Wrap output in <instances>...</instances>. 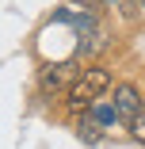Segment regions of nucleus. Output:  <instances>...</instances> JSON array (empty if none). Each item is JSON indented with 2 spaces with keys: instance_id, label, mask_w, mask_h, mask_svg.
I'll use <instances>...</instances> for the list:
<instances>
[{
  "instance_id": "7",
  "label": "nucleus",
  "mask_w": 145,
  "mask_h": 149,
  "mask_svg": "<svg viewBox=\"0 0 145 149\" xmlns=\"http://www.w3.org/2000/svg\"><path fill=\"white\" fill-rule=\"evenodd\" d=\"M76 130H80V138H88V141H99V126L92 123V118H88V115H84V123H80Z\"/></svg>"
},
{
  "instance_id": "1",
  "label": "nucleus",
  "mask_w": 145,
  "mask_h": 149,
  "mask_svg": "<svg viewBox=\"0 0 145 149\" xmlns=\"http://www.w3.org/2000/svg\"><path fill=\"white\" fill-rule=\"evenodd\" d=\"M107 88H111V69L107 65H88V69H80L76 80L69 84L65 103H69V111H88Z\"/></svg>"
},
{
  "instance_id": "3",
  "label": "nucleus",
  "mask_w": 145,
  "mask_h": 149,
  "mask_svg": "<svg viewBox=\"0 0 145 149\" xmlns=\"http://www.w3.org/2000/svg\"><path fill=\"white\" fill-rule=\"evenodd\" d=\"M76 65H69V61H61V65H50V69H42V77H38V88L42 92H57V88H65L69 92V84L76 80Z\"/></svg>"
},
{
  "instance_id": "5",
  "label": "nucleus",
  "mask_w": 145,
  "mask_h": 149,
  "mask_svg": "<svg viewBox=\"0 0 145 149\" xmlns=\"http://www.w3.org/2000/svg\"><path fill=\"white\" fill-rule=\"evenodd\" d=\"M84 38H88V42H80V54H84V57H92V54H99V50L107 46V31H103V27H88Z\"/></svg>"
},
{
  "instance_id": "2",
  "label": "nucleus",
  "mask_w": 145,
  "mask_h": 149,
  "mask_svg": "<svg viewBox=\"0 0 145 149\" xmlns=\"http://www.w3.org/2000/svg\"><path fill=\"white\" fill-rule=\"evenodd\" d=\"M111 103H114V111H119V123H126V126H130V118L141 111V103H145V100H141V92H137V84L122 80V84H114V100H111Z\"/></svg>"
},
{
  "instance_id": "4",
  "label": "nucleus",
  "mask_w": 145,
  "mask_h": 149,
  "mask_svg": "<svg viewBox=\"0 0 145 149\" xmlns=\"http://www.w3.org/2000/svg\"><path fill=\"white\" fill-rule=\"evenodd\" d=\"M84 115H88L92 118V123L103 130V126H114V123H119V111H114V103H103V100H96L88 111H84Z\"/></svg>"
},
{
  "instance_id": "6",
  "label": "nucleus",
  "mask_w": 145,
  "mask_h": 149,
  "mask_svg": "<svg viewBox=\"0 0 145 149\" xmlns=\"http://www.w3.org/2000/svg\"><path fill=\"white\" fill-rule=\"evenodd\" d=\"M126 130H130V138H134L137 145H145V103H141V111L130 118V126H126Z\"/></svg>"
},
{
  "instance_id": "8",
  "label": "nucleus",
  "mask_w": 145,
  "mask_h": 149,
  "mask_svg": "<svg viewBox=\"0 0 145 149\" xmlns=\"http://www.w3.org/2000/svg\"><path fill=\"white\" fill-rule=\"evenodd\" d=\"M137 4H141V15H145V0H137Z\"/></svg>"
}]
</instances>
